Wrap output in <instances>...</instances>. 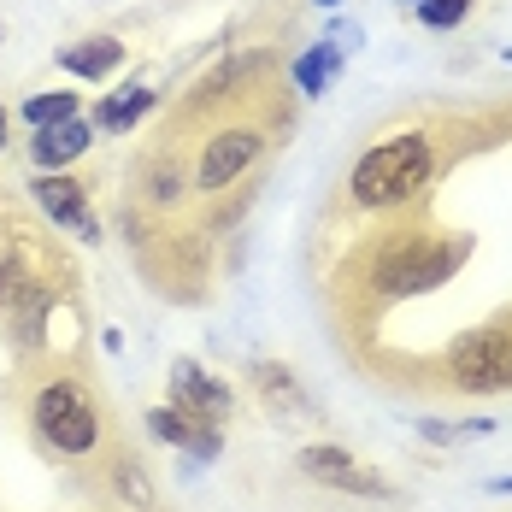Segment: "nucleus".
I'll list each match as a JSON object with an SVG mask.
<instances>
[{
    "label": "nucleus",
    "mask_w": 512,
    "mask_h": 512,
    "mask_svg": "<svg viewBox=\"0 0 512 512\" xmlns=\"http://www.w3.org/2000/svg\"><path fill=\"white\" fill-rule=\"evenodd\" d=\"M0 148H6V112H0Z\"/></svg>",
    "instance_id": "16"
},
{
    "label": "nucleus",
    "mask_w": 512,
    "mask_h": 512,
    "mask_svg": "<svg viewBox=\"0 0 512 512\" xmlns=\"http://www.w3.org/2000/svg\"><path fill=\"white\" fill-rule=\"evenodd\" d=\"M495 495H512V477H501V483H495Z\"/></svg>",
    "instance_id": "15"
},
{
    "label": "nucleus",
    "mask_w": 512,
    "mask_h": 512,
    "mask_svg": "<svg viewBox=\"0 0 512 512\" xmlns=\"http://www.w3.org/2000/svg\"><path fill=\"white\" fill-rule=\"evenodd\" d=\"M106 477H112V489H118V501L130 512H154V501H159V489H154V471H148V460L142 454H130V448H112L106 454Z\"/></svg>",
    "instance_id": "8"
},
{
    "label": "nucleus",
    "mask_w": 512,
    "mask_h": 512,
    "mask_svg": "<svg viewBox=\"0 0 512 512\" xmlns=\"http://www.w3.org/2000/svg\"><path fill=\"white\" fill-rule=\"evenodd\" d=\"M89 142H95V130H89V124L59 118V124H42V130H36L30 154H36V165H42V171H53V165H65V159H77Z\"/></svg>",
    "instance_id": "9"
},
{
    "label": "nucleus",
    "mask_w": 512,
    "mask_h": 512,
    "mask_svg": "<svg viewBox=\"0 0 512 512\" xmlns=\"http://www.w3.org/2000/svg\"><path fill=\"white\" fill-rule=\"evenodd\" d=\"M118 59H124V48H118L112 36H95V42H77V48L59 53V65H65V71H77V77H106Z\"/></svg>",
    "instance_id": "10"
},
{
    "label": "nucleus",
    "mask_w": 512,
    "mask_h": 512,
    "mask_svg": "<svg viewBox=\"0 0 512 512\" xmlns=\"http://www.w3.org/2000/svg\"><path fill=\"white\" fill-rule=\"evenodd\" d=\"M30 430L53 460H89L112 448V418L89 377H48L30 395Z\"/></svg>",
    "instance_id": "1"
},
{
    "label": "nucleus",
    "mask_w": 512,
    "mask_h": 512,
    "mask_svg": "<svg viewBox=\"0 0 512 512\" xmlns=\"http://www.w3.org/2000/svg\"><path fill=\"white\" fill-rule=\"evenodd\" d=\"M171 407L189 412V418H201V424H224L230 407H236V395H230L218 377H206L201 365L177 359V365H171Z\"/></svg>",
    "instance_id": "5"
},
{
    "label": "nucleus",
    "mask_w": 512,
    "mask_h": 512,
    "mask_svg": "<svg viewBox=\"0 0 512 512\" xmlns=\"http://www.w3.org/2000/svg\"><path fill=\"white\" fill-rule=\"evenodd\" d=\"M148 106H154V95H148V89H142V83H136V89H118V95H112V101H106L101 124H106V130H130V124H136V118H142V112H148Z\"/></svg>",
    "instance_id": "11"
},
{
    "label": "nucleus",
    "mask_w": 512,
    "mask_h": 512,
    "mask_svg": "<svg viewBox=\"0 0 512 512\" xmlns=\"http://www.w3.org/2000/svg\"><path fill=\"white\" fill-rule=\"evenodd\" d=\"M336 71H342V59H336L330 48H312L307 59H295V83H301L307 95H318V89H324V83H330Z\"/></svg>",
    "instance_id": "12"
},
{
    "label": "nucleus",
    "mask_w": 512,
    "mask_h": 512,
    "mask_svg": "<svg viewBox=\"0 0 512 512\" xmlns=\"http://www.w3.org/2000/svg\"><path fill=\"white\" fill-rule=\"evenodd\" d=\"M301 471H307L312 483H336V489H354V495H383L377 477H359V465L348 448H307L301 454Z\"/></svg>",
    "instance_id": "7"
},
{
    "label": "nucleus",
    "mask_w": 512,
    "mask_h": 512,
    "mask_svg": "<svg viewBox=\"0 0 512 512\" xmlns=\"http://www.w3.org/2000/svg\"><path fill=\"white\" fill-rule=\"evenodd\" d=\"M36 206L48 212L53 224H65V230H77V236H95V212H89V189L77 183V177H36Z\"/></svg>",
    "instance_id": "6"
},
{
    "label": "nucleus",
    "mask_w": 512,
    "mask_h": 512,
    "mask_svg": "<svg viewBox=\"0 0 512 512\" xmlns=\"http://www.w3.org/2000/svg\"><path fill=\"white\" fill-rule=\"evenodd\" d=\"M259 154H265V124H254V118L212 124L195 154V195H224Z\"/></svg>",
    "instance_id": "4"
},
{
    "label": "nucleus",
    "mask_w": 512,
    "mask_h": 512,
    "mask_svg": "<svg viewBox=\"0 0 512 512\" xmlns=\"http://www.w3.org/2000/svg\"><path fill=\"white\" fill-rule=\"evenodd\" d=\"M436 177V136L430 130H407V136H389L377 148H365L348 177V195L365 212H395V206L418 201Z\"/></svg>",
    "instance_id": "2"
},
{
    "label": "nucleus",
    "mask_w": 512,
    "mask_h": 512,
    "mask_svg": "<svg viewBox=\"0 0 512 512\" xmlns=\"http://www.w3.org/2000/svg\"><path fill=\"white\" fill-rule=\"evenodd\" d=\"M77 112V95H65V89H48V95H30L24 101V118L42 130V124H59V118H71Z\"/></svg>",
    "instance_id": "13"
},
{
    "label": "nucleus",
    "mask_w": 512,
    "mask_h": 512,
    "mask_svg": "<svg viewBox=\"0 0 512 512\" xmlns=\"http://www.w3.org/2000/svg\"><path fill=\"white\" fill-rule=\"evenodd\" d=\"M442 365H448L454 389H465V395H501V389H512V324L465 330Z\"/></svg>",
    "instance_id": "3"
},
{
    "label": "nucleus",
    "mask_w": 512,
    "mask_h": 512,
    "mask_svg": "<svg viewBox=\"0 0 512 512\" xmlns=\"http://www.w3.org/2000/svg\"><path fill=\"white\" fill-rule=\"evenodd\" d=\"M412 12H418L424 24H436V30H454L465 12H471V0H412Z\"/></svg>",
    "instance_id": "14"
},
{
    "label": "nucleus",
    "mask_w": 512,
    "mask_h": 512,
    "mask_svg": "<svg viewBox=\"0 0 512 512\" xmlns=\"http://www.w3.org/2000/svg\"><path fill=\"white\" fill-rule=\"evenodd\" d=\"M318 6H336V0H318Z\"/></svg>",
    "instance_id": "17"
}]
</instances>
